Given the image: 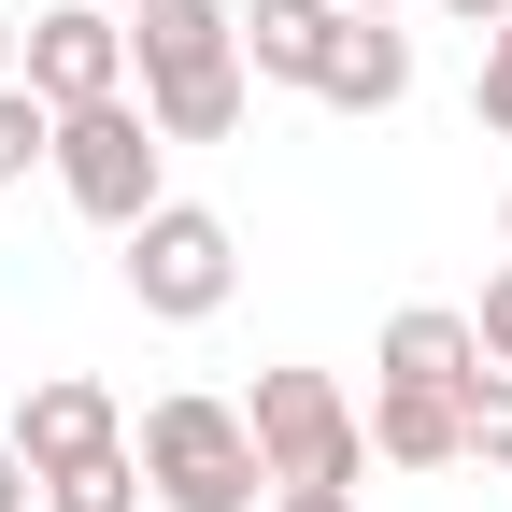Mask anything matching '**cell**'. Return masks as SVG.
Instances as JSON below:
<instances>
[{
    "mask_svg": "<svg viewBox=\"0 0 512 512\" xmlns=\"http://www.w3.org/2000/svg\"><path fill=\"white\" fill-rule=\"evenodd\" d=\"M128 100L157 114V143H228L256 72H242V0H143L128 15Z\"/></svg>",
    "mask_w": 512,
    "mask_h": 512,
    "instance_id": "1",
    "label": "cell"
},
{
    "mask_svg": "<svg viewBox=\"0 0 512 512\" xmlns=\"http://www.w3.org/2000/svg\"><path fill=\"white\" fill-rule=\"evenodd\" d=\"M128 456H143V498L157 512H256V498H271L242 399H200V384H171V399L128 427Z\"/></svg>",
    "mask_w": 512,
    "mask_h": 512,
    "instance_id": "2",
    "label": "cell"
},
{
    "mask_svg": "<svg viewBox=\"0 0 512 512\" xmlns=\"http://www.w3.org/2000/svg\"><path fill=\"white\" fill-rule=\"evenodd\" d=\"M43 171H57V200H72L86 228H114V242L171 200V143H157L143 100H86V114H57V157H43Z\"/></svg>",
    "mask_w": 512,
    "mask_h": 512,
    "instance_id": "3",
    "label": "cell"
},
{
    "mask_svg": "<svg viewBox=\"0 0 512 512\" xmlns=\"http://www.w3.org/2000/svg\"><path fill=\"white\" fill-rule=\"evenodd\" d=\"M114 271H128V299H143L157 328H214L228 285H242V228H228L214 200H157L143 228L114 242Z\"/></svg>",
    "mask_w": 512,
    "mask_h": 512,
    "instance_id": "4",
    "label": "cell"
},
{
    "mask_svg": "<svg viewBox=\"0 0 512 512\" xmlns=\"http://www.w3.org/2000/svg\"><path fill=\"white\" fill-rule=\"evenodd\" d=\"M242 427H256V470L271 484H370V427L342 399V370H256Z\"/></svg>",
    "mask_w": 512,
    "mask_h": 512,
    "instance_id": "5",
    "label": "cell"
},
{
    "mask_svg": "<svg viewBox=\"0 0 512 512\" xmlns=\"http://www.w3.org/2000/svg\"><path fill=\"white\" fill-rule=\"evenodd\" d=\"M15 86H29L43 114L128 100V15H100V0H57V15H29V43H15Z\"/></svg>",
    "mask_w": 512,
    "mask_h": 512,
    "instance_id": "6",
    "label": "cell"
},
{
    "mask_svg": "<svg viewBox=\"0 0 512 512\" xmlns=\"http://www.w3.org/2000/svg\"><path fill=\"white\" fill-rule=\"evenodd\" d=\"M29 456V484H57V470H86V456H114L128 441V413H114V384H86V370H43L29 399H15V427H0Z\"/></svg>",
    "mask_w": 512,
    "mask_h": 512,
    "instance_id": "7",
    "label": "cell"
},
{
    "mask_svg": "<svg viewBox=\"0 0 512 512\" xmlns=\"http://www.w3.org/2000/svg\"><path fill=\"white\" fill-rule=\"evenodd\" d=\"M342 29H356L342 0H242V72L313 100V72H328V43H342Z\"/></svg>",
    "mask_w": 512,
    "mask_h": 512,
    "instance_id": "8",
    "label": "cell"
},
{
    "mask_svg": "<svg viewBox=\"0 0 512 512\" xmlns=\"http://www.w3.org/2000/svg\"><path fill=\"white\" fill-rule=\"evenodd\" d=\"M484 342H470V313L456 299H413V313H384V342H370V384H470Z\"/></svg>",
    "mask_w": 512,
    "mask_h": 512,
    "instance_id": "9",
    "label": "cell"
},
{
    "mask_svg": "<svg viewBox=\"0 0 512 512\" xmlns=\"http://www.w3.org/2000/svg\"><path fill=\"white\" fill-rule=\"evenodd\" d=\"M313 100H328V114H399V100H413V29L356 15V29L328 43V72H313Z\"/></svg>",
    "mask_w": 512,
    "mask_h": 512,
    "instance_id": "10",
    "label": "cell"
},
{
    "mask_svg": "<svg viewBox=\"0 0 512 512\" xmlns=\"http://www.w3.org/2000/svg\"><path fill=\"white\" fill-rule=\"evenodd\" d=\"M456 399H470V384H370V456L384 470H456Z\"/></svg>",
    "mask_w": 512,
    "mask_h": 512,
    "instance_id": "11",
    "label": "cell"
},
{
    "mask_svg": "<svg viewBox=\"0 0 512 512\" xmlns=\"http://www.w3.org/2000/svg\"><path fill=\"white\" fill-rule=\"evenodd\" d=\"M43 512H143V456H128V441H114V456H86V470H57V484H43Z\"/></svg>",
    "mask_w": 512,
    "mask_h": 512,
    "instance_id": "12",
    "label": "cell"
},
{
    "mask_svg": "<svg viewBox=\"0 0 512 512\" xmlns=\"http://www.w3.org/2000/svg\"><path fill=\"white\" fill-rule=\"evenodd\" d=\"M456 456H470V470H512V370H470V399H456Z\"/></svg>",
    "mask_w": 512,
    "mask_h": 512,
    "instance_id": "13",
    "label": "cell"
},
{
    "mask_svg": "<svg viewBox=\"0 0 512 512\" xmlns=\"http://www.w3.org/2000/svg\"><path fill=\"white\" fill-rule=\"evenodd\" d=\"M43 157H57V114H43L29 86H0V185H29Z\"/></svg>",
    "mask_w": 512,
    "mask_h": 512,
    "instance_id": "14",
    "label": "cell"
},
{
    "mask_svg": "<svg viewBox=\"0 0 512 512\" xmlns=\"http://www.w3.org/2000/svg\"><path fill=\"white\" fill-rule=\"evenodd\" d=\"M470 128H498V143H512V15L484 29V72H470Z\"/></svg>",
    "mask_w": 512,
    "mask_h": 512,
    "instance_id": "15",
    "label": "cell"
},
{
    "mask_svg": "<svg viewBox=\"0 0 512 512\" xmlns=\"http://www.w3.org/2000/svg\"><path fill=\"white\" fill-rule=\"evenodd\" d=\"M470 342H484V370H512V271L470 299Z\"/></svg>",
    "mask_w": 512,
    "mask_h": 512,
    "instance_id": "16",
    "label": "cell"
},
{
    "mask_svg": "<svg viewBox=\"0 0 512 512\" xmlns=\"http://www.w3.org/2000/svg\"><path fill=\"white\" fill-rule=\"evenodd\" d=\"M271 512H370L356 484H271Z\"/></svg>",
    "mask_w": 512,
    "mask_h": 512,
    "instance_id": "17",
    "label": "cell"
},
{
    "mask_svg": "<svg viewBox=\"0 0 512 512\" xmlns=\"http://www.w3.org/2000/svg\"><path fill=\"white\" fill-rule=\"evenodd\" d=\"M43 484H29V456H15V441H0V512H29Z\"/></svg>",
    "mask_w": 512,
    "mask_h": 512,
    "instance_id": "18",
    "label": "cell"
},
{
    "mask_svg": "<svg viewBox=\"0 0 512 512\" xmlns=\"http://www.w3.org/2000/svg\"><path fill=\"white\" fill-rule=\"evenodd\" d=\"M441 15H456V29H498V15H512V0H441Z\"/></svg>",
    "mask_w": 512,
    "mask_h": 512,
    "instance_id": "19",
    "label": "cell"
},
{
    "mask_svg": "<svg viewBox=\"0 0 512 512\" xmlns=\"http://www.w3.org/2000/svg\"><path fill=\"white\" fill-rule=\"evenodd\" d=\"M15 43H29V29H15V15H0V86H15Z\"/></svg>",
    "mask_w": 512,
    "mask_h": 512,
    "instance_id": "20",
    "label": "cell"
},
{
    "mask_svg": "<svg viewBox=\"0 0 512 512\" xmlns=\"http://www.w3.org/2000/svg\"><path fill=\"white\" fill-rule=\"evenodd\" d=\"M342 15H399V0H342Z\"/></svg>",
    "mask_w": 512,
    "mask_h": 512,
    "instance_id": "21",
    "label": "cell"
},
{
    "mask_svg": "<svg viewBox=\"0 0 512 512\" xmlns=\"http://www.w3.org/2000/svg\"><path fill=\"white\" fill-rule=\"evenodd\" d=\"M100 15H143V0H100Z\"/></svg>",
    "mask_w": 512,
    "mask_h": 512,
    "instance_id": "22",
    "label": "cell"
},
{
    "mask_svg": "<svg viewBox=\"0 0 512 512\" xmlns=\"http://www.w3.org/2000/svg\"><path fill=\"white\" fill-rule=\"evenodd\" d=\"M498 242H512V200H498Z\"/></svg>",
    "mask_w": 512,
    "mask_h": 512,
    "instance_id": "23",
    "label": "cell"
}]
</instances>
